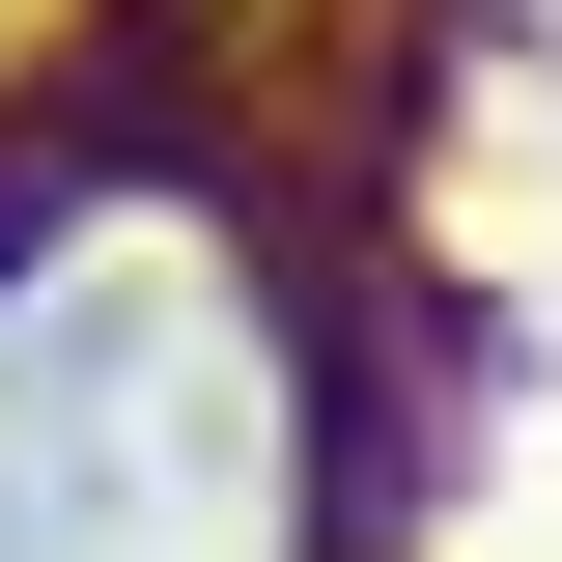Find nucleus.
<instances>
[{"instance_id": "nucleus-1", "label": "nucleus", "mask_w": 562, "mask_h": 562, "mask_svg": "<svg viewBox=\"0 0 562 562\" xmlns=\"http://www.w3.org/2000/svg\"><path fill=\"white\" fill-rule=\"evenodd\" d=\"M85 366H140V310H113V254H85V281H29V310H0V450L57 422ZM85 535H140V562H254V535H169V506H140V450H85Z\"/></svg>"}]
</instances>
